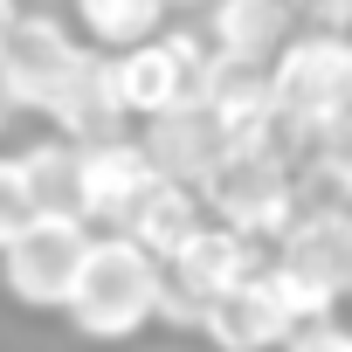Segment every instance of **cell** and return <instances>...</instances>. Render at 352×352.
I'll return each instance as SVG.
<instances>
[{"mask_svg": "<svg viewBox=\"0 0 352 352\" xmlns=\"http://www.w3.org/2000/svg\"><path fill=\"white\" fill-rule=\"evenodd\" d=\"M263 290L276 297V311L290 318V324H318V318H338V290H324L318 276H304V270H290V263H263Z\"/></svg>", "mask_w": 352, "mask_h": 352, "instance_id": "2e32d148", "label": "cell"}, {"mask_svg": "<svg viewBox=\"0 0 352 352\" xmlns=\"http://www.w3.org/2000/svg\"><path fill=\"white\" fill-rule=\"evenodd\" d=\"M152 152L124 131L111 138H83L76 145V201H83V221L90 228H118V214L152 187Z\"/></svg>", "mask_w": 352, "mask_h": 352, "instance_id": "ba28073f", "label": "cell"}, {"mask_svg": "<svg viewBox=\"0 0 352 352\" xmlns=\"http://www.w3.org/2000/svg\"><path fill=\"white\" fill-rule=\"evenodd\" d=\"M111 83H118L124 118H159V111L201 104V90H208V42L159 28V35L131 42V49H111Z\"/></svg>", "mask_w": 352, "mask_h": 352, "instance_id": "5b68a950", "label": "cell"}, {"mask_svg": "<svg viewBox=\"0 0 352 352\" xmlns=\"http://www.w3.org/2000/svg\"><path fill=\"white\" fill-rule=\"evenodd\" d=\"M8 118H14V111H8V104H0V138H8Z\"/></svg>", "mask_w": 352, "mask_h": 352, "instance_id": "44dd1931", "label": "cell"}, {"mask_svg": "<svg viewBox=\"0 0 352 352\" xmlns=\"http://www.w3.org/2000/svg\"><path fill=\"white\" fill-rule=\"evenodd\" d=\"M194 324L208 331V345H214V352H276V345L290 338V318H283V311H276V297L263 290V270H256L249 283L221 290Z\"/></svg>", "mask_w": 352, "mask_h": 352, "instance_id": "8fae6325", "label": "cell"}, {"mask_svg": "<svg viewBox=\"0 0 352 352\" xmlns=\"http://www.w3.org/2000/svg\"><path fill=\"white\" fill-rule=\"evenodd\" d=\"M208 201V221L249 235V242H276L297 214V180L283 152H221V166L194 187Z\"/></svg>", "mask_w": 352, "mask_h": 352, "instance_id": "3957f363", "label": "cell"}, {"mask_svg": "<svg viewBox=\"0 0 352 352\" xmlns=\"http://www.w3.org/2000/svg\"><path fill=\"white\" fill-rule=\"evenodd\" d=\"M28 221H35V194H28L21 152H0V249H8V242H14Z\"/></svg>", "mask_w": 352, "mask_h": 352, "instance_id": "e0dca14e", "label": "cell"}, {"mask_svg": "<svg viewBox=\"0 0 352 352\" xmlns=\"http://www.w3.org/2000/svg\"><path fill=\"white\" fill-rule=\"evenodd\" d=\"M290 8H297V0H290Z\"/></svg>", "mask_w": 352, "mask_h": 352, "instance_id": "484cf974", "label": "cell"}, {"mask_svg": "<svg viewBox=\"0 0 352 352\" xmlns=\"http://www.w3.org/2000/svg\"><path fill=\"white\" fill-rule=\"evenodd\" d=\"M311 14L324 35H352V0H311Z\"/></svg>", "mask_w": 352, "mask_h": 352, "instance_id": "ffe728a7", "label": "cell"}, {"mask_svg": "<svg viewBox=\"0 0 352 352\" xmlns=\"http://www.w3.org/2000/svg\"><path fill=\"white\" fill-rule=\"evenodd\" d=\"M8 21H14V8H0V28H8Z\"/></svg>", "mask_w": 352, "mask_h": 352, "instance_id": "7402d4cb", "label": "cell"}, {"mask_svg": "<svg viewBox=\"0 0 352 352\" xmlns=\"http://www.w3.org/2000/svg\"><path fill=\"white\" fill-rule=\"evenodd\" d=\"M180 8H208V0H180Z\"/></svg>", "mask_w": 352, "mask_h": 352, "instance_id": "603a6c76", "label": "cell"}, {"mask_svg": "<svg viewBox=\"0 0 352 352\" xmlns=\"http://www.w3.org/2000/svg\"><path fill=\"white\" fill-rule=\"evenodd\" d=\"M83 256H90V221H69V214H35L8 249H0V283L21 311H63L76 276H83Z\"/></svg>", "mask_w": 352, "mask_h": 352, "instance_id": "8992f818", "label": "cell"}, {"mask_svg": "<svg viewBox=\"0 0 352 352\" xmlns=\"http://www.w3.org/2000/svg\"><path fill=\"white\" fill-rule=\"evenodd\" d=\"M0 8H14V0H0Z\"/></svg>", "mask_w": 352, "mask_h": 352, "instance_id": "d4e9b609", "label": "cell"}, {"mask_svg": "<svg viewBox=\"0 0 352 352\" xmlns=\"http://www.w3.org/2000/svg\"><path fill=\"white\" fill-rule=\"evenodd\" d=\"M256 270H263V242H249V235H235L221 221H201L180 249L159 263V318L194 324L221 290L249 283Z\"/></svg>", "mask_w": 352, "mask_h": 352, "instance_id": "277c9868", "label": "cell"}, {"mask_svg": "<svg viewBox=\"0 0 352 352\" xmlns=\"http://www.w3.org/2000/svg\"><path fill=\"white\" fill-rule=\"evenodd\" d=\"M208 221V208H201V194L187 187V180H166V173H152V187L118 214V228L111 235H124V242H138L152 263H166L173 249H180L194 228Z\"/></svg>", "mask_w": 352, "mask_h": 352, "instance_id": "30bf717a", "label": "cell"}, {"mask_svg": "<svg viewBox=\"0 0 352 352\" xmlns=\"http://www.w3.org/2000/svg\"><path fill=\"white\" fill-rule=\"evenodd\" d=\"M263 83H270V104H276V124L290 131H324L331 118L352 111V35H283V49L263 63Z\"/></svg>", "mask_w": 352, "mask_h": 352, "instance_id": "7a4b0ae2", "label": "cell"}, {"mask_svg": "<svg viewBox=\"0 0 352 352\" xmlns=\"http://www.w3.org/2000/svg\"><path fill=\"white\" fill-rule=\"evenodd\" d=\"M311 138H318V166H324V180L338 187V208H352V111L331 118V124L311 131Z\"/></svg>", "mask_w": 352, "mask_h": 352, "instance_id": "ac0fdd59", "label": "cell"}, {"mask_svg": "<svg viewBox=\"0 0 352 352\" xmlns=\"http://www.w3.org/2000/svg\"><path fill=\"white\" fill-rule=\"evenodd\" d=\"M63 318L76 324L83 345H131L159 318V263L111 228L90 235V256H83V276H76Z\"/></svg>", "mask_w": 352, "mask_h": 352, "instance_id": "6da1fadb", "label": "cell"}, {"mask_svg": "<svg viewBox=\"0 0 352 352\" xmlns=\"http://www.w3.org/2000/svg\"><path fill=\"white\" fill-rule=\"evenodd\" d=\"M21 173H28V194H35V214H69L83 221V201H76V138H35L21 152Z\"/></svg>", "mask_w": 352, "mask_h": 352, "instance_id": "5bb4252c", "label": "cell"}, {"mask_svg": "<svg viewBox=\"0 0 352 352\" xmlns=\"http://www.w3.org/2000/svg\"><path fill=\"white\" fill-rule=\"evenodd\" d=\"M69 8H76V28L90 35V49H131L166 28L173 0H69Z\"/></svg>", "mask_w": 352, "mask_h": 352, "instance_id": "9a60e30c", "label": "cell"}, {"mask_svg": "<svg viewBox=\"0 0 352 352\" xmlns=\"http://www.w3.org/2000/svg\"><path fill=\"white\" fill-rule=\"evenodd\" d=\"M42 118L63 131V138H111L118 124H124V104H118V83H111V56H97V49H76V63L63 69V83L49 90V104H42Z\"/></svg>", "mask_w": 352, "mask_h": 352, "instance_id": "9c48e42d", "label": "cell"}, {"mask_svg": "<svg viewBox=\"0 0 352 352\" xmlns=\"http://www.w3.org/2000/svg\"><path fill=\"white\" fill-rule=\"evenodd\" d=\"M69 63H76V42L56 21L14 14L8 28H0V104L8 111H42Z\"/></svg>", "mask_w": 352, "mask_h": 352, "instance_id": "52a82bcc", "label": "cell"}, {"mask_svg": "<svg viewBox=\"0 0 352 352\" xmlns=\"http://www.w3.org/2000/svg\"><path fill=\"white\" fill-rule=\"evenodd\" d=\"M345 304H352V276H345Z\"/></svg>", "mask_w": 352, "mask_h": 352, "instance_id": "cb8c5ba5", "label": "cell"}, {"mask_svg": "<svg viewBox=\"0 0 352 352\" xmlns=\"http://www.w3.org/2000/svg\"><path fill=\"white\" fill-rule=\"evenodd\" d=\"M290 35V0H208V49L221 63L263 69Z\"/></svg>", "mask_w": 352, "mask_h": 352, "instance_id": "7c38bea8", "label": "cell"}, {"mask_svg": "<svg viewBox=\"0 0 352 352\" xmlns=\"http://www.w3.org/2000/svg\"><path fill=\"white\" fill-rule=\"evenodd\" d=\"M276 352H352V324L338 318H318V324H290V338Z\"/></svg>", "mask_w": 352, "mask_h": 352, "instance_id": "d6986e66", "label": "cell"}, {"mask_svg": "<svg viewBox=\"0 0 352 352\" xmlns=\"http://www.w3.org/2000/svg\"><path fill=\"white\" fill-rule=\"evenodd\" d=\"M145 124H152V138H138V145L152 152V166L166 173V180L201 187L208 173L221 166V138H214V124H208V111H201V104L159 111V118H145Z\"/></svg>", "mask_w": 352, "mask_h": 352, "instance_id": "4fadbf2b", "label": "cell"}]
</instances>
